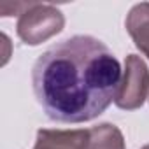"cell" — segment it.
<instances>
[{
    "label": "cell",
    "mask_w": 149,
    "mask_h": 149,
    "mask_svg": "<svg viewBox=\"0 0 149 149\" xmlns=\"http://www.w3.org/2000/svg\"><path fill=\"white\" fill-rule=\"evenodd\" d=\"M126 28L135 40V46L149 58V4H137L128 18H126Z\"/></svg>",
    "instance_id": "277c9868"
},
{
    "label": "cell",
    "mask_w": 149,
    "mask_h": 149,
    "mask_svg": "<svg viewBox=\"0 0 149 149\" xmlns=\"http://www.w3.org/2000/svg\"><path fill=\"white\" fill-rule=\"evenodd\" d=\"M147 88H149V72L144 61L137 54H130L126 58V74L119 95L116 98V105L121 109L140 107L147 95Z\"/></svg>",
    "instance_id": "3957f363"
},
{
    "label": "cell",
    "mask_w": 149,
    "mask_h": 149,
    "mask_svg": "<svg viewBox=\"0 0 149 149\" xmlns=\"http://www.w3.org/2000/svg\"><path fill=\"white\" fill-rule=\"evenodd\" d=\"M63 26L61 13L53 9L51 6L30 4L28 13H25L18 23L19 37L32 46L40 44L53 33H58Z\"/></svg>",
    "instance_id": "7a4b0ae2"
},
{
    "label": "cell",
    "mask_w": 149,
    "mask_h": 149,
    "mask_svg": "<svg viewBox=\"0 0 149 149\" xmlns=\"http://www.w3.org/2000/svg\"><path fill=\"white\" fill-rule=\"evenodd\" d=\"M32 84L49 119L84 123L116 102L121 90V65L102 40L74 35L37 58Z\"/></svg>",
    "instance_id": "6da1fadb"
},
{
    "label": "cell",
    "mask_w": 149,
    "mask_h": 149,
    "mask_svg": "<svg viewBox=\"0 0 149 149\" xmlns=\"http://www.w3.org/2000/svg\"><path fill=\"white\" fill-rule=\"evenodd\" d=\"M144 149H149V146H146V147H144Z\"/></svg>",
    "instance_id": "5b68a950"
}]
</instances>
